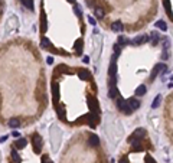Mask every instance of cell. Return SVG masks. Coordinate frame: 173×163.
I'll return each instance as SVG.
<instances>
[{"instance_id": "6da1fadb", "label": "cell", "mask_w": 173, "mask_h": 163, "mask_svg": "<svg viewBox=\"0 0 173 163\" xmlns=\"http://www.w3.org/2000/svg\"><path fill=\"white\" fill-rule=\"evenodd\" d=\"M117 107H118L123 113H126V114H130V113H131V110H130L128 105H127V101H126L124 98H121V97L117 98Z\"/></svg>"}, {"instance_id": "7a4b0ae2", "label": "cell", "mask_w": 173, "mask_h": 163, "mask_svg": "<svg viewBox=\"0 0 173 163\" xmlns=\"http://www.w3.org/2000/svg\"><path fill=\"white\" fill-rule=\"evenodd\" d=\"M32 143H33V151H35V153H41V147H42V137H41L39 134H35V136H33Z\"/></svg>"}, {"instance_id": "3957f363", "label": "cell", "mask_w": 173, "mask_h": 163, "mask_svg": "<svg viewBox=\"0 0 173 163\" xmlns=\"http://www.w3.org/2000/svg\"><path fill=\"white\" fill-rule=\"evenodd\" d=\"M86 100H88V104H90V108H91V111H93V113L100 111V104H98V101H97L94 97H88Z\"/></svg>"}, {"instance_id": "277c9868", "label": "cell", "mask_w": 173, "mask_h": 163, "mask_svg": "<svg viewBox=\"0 0 173 163\" xmlns=\"http://www.w3.org/2000/svg\"><path fill=\"white\" fill-rule=\"evenodd\" d=\"M147 42H149V35H140L134 41H130L131 45H143V43H147Z\"/></svg>"}, {"instance_id": "5b68a950", "label": "cell", "mask_w": 173, "mask_h": 163, "mask_svg": "<svg viewBox=\"0 0 173 163\" xmlns=\"http://www.w3.org/2000/svg\"><path fill=\"white\" fill-rule=\"evenodd\" d=\"M127 105H128V108L131 110V111H134V110H137L139 107H140V101L137 100V98H128L127 100Z\"/></svg>"}, {"instance_id": "8992f818", "label": "cell", "mask_w": 173, "mask_h": 163, "mask_svg": "<svg viewBox=\"0 0 173 163\" xmlns=\"http://www.w3.org/2000/svg\"><path fill=\"white\" fill-rule=\"evenodd\" d=\"M52 95H53V103L58 104V101H59V85H58V82L52 84Z\"/></svg>"}, {"instance_id": "52a82bcc", "label": "cell", "mask_w": 173, "mask_h": 163, "mask_svg": "<svg viewBox=\"0 0 173 163\" xmlns=\"http://www.w3.org/2000/svg\"><path fill=\"white\" fill-rule=\"evenodd\" d=\"M7 29H6V32L7 33H10V32H13L15 29H16V25H18V19L15 18V16H12L10 19H9V22H7Z\"/></svg>"}, {"instance_id": "ba28073f", "label": "cell", "mask_w": 173, "mask_h": 163, "mask_svg": "<svg viewBox=\"0 0 173 163\" xmlns=\"http://www.w3.org/2000/svg\"><path fill=\"white\" fill-rule=\"evenodd\" d=\"M86 121L90 123V126H91V127H94V126H95V123H97V121H100V117H98V114L91 113V114L86 115Z\"/></svg>"}, {"instance_id": "9c48e42d", "label": "cell", "mask_w": 173, "mask_h": 163, "mask_svg": "<svg viewBox=\"0 0 173 163\" xmlns=\"http://www.w3.org/2000/svg\"><path fill=\"white\" fill-rule=\"evenodd\" d=\"M162 71H167V67L164 65V64H157L156 67H154V69H153V74H151V78H154L159 72H162Z\"/></svg>"}, {"instance_id": "30bf717a", "label": "cell", "mask_w": 173, "mask_h": 163, "mask_svg": "<svg viewBox=\"0 0 173 163\" xmlns=\"http://www.w3.org/2000/svg\"><path fill=\"white\" fill-rule=\"evenodd\" d=\"M88 143H90V146L95 147V146L100 144V137H98L97 134H90V136H88Z\"/></svg>"}, {"instance_id": "8fae6325", "label": "cell", "mask_w": 173, "mask_h": 163, "mask_svg": "<svg viewBox=\"0 0 173 163\" xmlns=\"http://www.w3.org/2000/svg\"><path fill=\"white\" fill-rule=\"evenodd\" d=\"M144 136H146V130H144V128H137V130L133 133L131 139H137V140H140V139L144 137Z\"/></svg>"}, {"instance_id": "7c38bea8", "label": "cell", "mask_w": 173, "mask_h": 163, "mask_svg": "<svg viewBox=\"0 0 173 163\" xmlns=\"http://www.w3.org/2000/svg\"><path fill=\"white\" fill-rule=\"evenodd\" d=\"M130 141H131V146H133V150H134V151H141V150H143L140 140H137V139H131Z\"/></svg>"}, {"instance_id": "4fadbf2b", "label": "cell", "mask_w": 173, "mask_h": 163, "mask_svg": "<svg viewBox=\"0 0 173 163\" xmlns=\"http://www.w3.org/2000/svg\"><path fill=\"white\" fill-rule=\"evenodd\" d=\"M19 126H20V120L18 117H13V118L9 120V127L10 128H18Z\"/></svg>"}, {"instance_id": "5bb4252c", "label": "cell", "mask_w": 173, "mask_h": 163, "mask_svg": "<svg viewBox=\"0 0 173 163\" xmlns=\"http://www.w3.org/2000/svg\"><path fill=\"white\" fill-rule=\"evenodd\" d=\"M108 97H110V98H117V97H118V90H117V87H108Z\"/></svg>"}, {"instance_id": "9a60e30c", "label": "cell", "mask_w": 173, "mask_h": 163, "mask_svg": "<svg viewBox=\"0 0 173 163\" xmlns=\"http://www.w3.org/2000/svg\"><path fill=\"white\" fill-rule=\"evenodd\" d=\"M111 29H113L114 32H123L124 26H123V23H121V22H114V23L111 25Z\"/></svg>"}, {"instance_id": "2e32d148", "label": "cell", "mask_w": 173, "mask_h": 163, "mask_svg": "<svg viewBox=\"0 0 173 163\" xmlns=\"http://www.w3.org/2000/svg\"><path fill=\"white\" fill-rule=\"evenodd\" d=\"M52 45H51V42H49V39L46 38V36H43L42 39H41V48H43V49H49Z\"/></svg>"}, {"instance_id": "e0dca14e", "label": "cell", "mask_w": 173, "mask_h": 163, "mask_svg": "<svg viewBox=\"0 0 173 163\" xmlns=\"http://www.w3.org/2000/svg\"><path fill=\"white\" fill-rule=\"evenodd\" d=\"M82 45H84L82 39H78V41L75 42V52H76V55H81V54H82Z\"/></svg>"}, {"instance_id": "ac0fdd59", "label": "cell", "mask_w": 173, "mask_h": 163, "mask_svg": "<svg viewBox=\"0 0 173 163\" xmlns=\"http://www.w3.org/2000/svg\"><path fill=\"white\" fill-rule=\"evenodd\" d=\"M108 75L110 77H116L117 75V64L116 62H111V65L108 68Z\"/></svg>"}, {"instance_id": "d6986e66", "label": "cell", "mask_w": 173, "mask_h": 163, "mask_svg": "<svg viewBox=\"0 0 173 163\" xmlns=\"http://www.w3.org/2000/svg\"><path fill=\"white\" fill-rule=\"evenodd\" d=\"M146 91H147L146 85H144V84H141V85H139V87L136 88V95L141 97V95H144V94H146Z\"/></svg>"}, {"instance_id": "ffe728a7", "label": "cell", "mask_w": 173, "mask_h": 163, "mask_svg": "<svg viewBox=\"0 0 173 163\" xmlns=\"http://www.w3.org/2000/svg\"><path fill=\"white\" fill-rule=\"evenodd\" d=\"M41 29H42V32H46V29H48V25H46V16H45V13H42V15H41Z\"/></svg>"}, {"instance_id": "44dd1931", "label": "cell", "mask_w": 173, "mask_h": 163, "mask_svg": "<svg viewBox=\"0 0 173 163\" xmlns=\"http://www.w3.org/2000/svg\"><path fill=\"white\" fill-rule=\"evenodd\" d=\"M149 41H151V43H153V45H156V43L160 41V35H159L157 32H153V33L149 36Z\"/></svg>"}, {"instance_id": "7402d4cb", "label": "cell", "mask_w": 173, "mask_h": 163, "mask_svg": "<svg viewBox=\"0 0 173 163\" xmlns=\"http://www.w3.org/2000/svg\"><path fill=\"white\" fill-rule=\"evenodd\" d=\"M156 28H159L160 31H163V32H166L167 31V25H166V22L164 20H157L156 22Z\"/></svg>"}, {"instance_id": "603a6c76", "label": "cell", "mask_w": 173, "mask_h": 163, "mask_svg": "<svg viewBox=\"0 0 173 163\" xmlns=\"http://www.w3.org/2000/svg\"><path fill=\"white\" fill-rule=\"evenodd\" d=\"M26 139H19V140H16V143H15V147L16 149H23L25 146H26Z\"/></svg>"}, {"instance_id": "cb8c5ba5", "label": "cell", "mask_w": 173, "mask_h": 163, "mask_svg": "<svg viewBox=\"0 0 173 163\" xmlns=\"http://www.w3.org/2000/svg\"><path fill=\"white\" fill-rule=\"evenodd\" d=\"M10 154H12V159H13V162H15V163H20V162H22V157L19 156V153H18L15 149L12 150V153H10Z\"/></svg>"}, {"instance_id": "d4e9b609", "label": "cell", "mask_w": 173, "mask_h": 163, "mask_svg": "<svg viewBox=\"0 0 173 163\" xmlns=\"http://www.w3.org/2000/svg\"><path fill=\"white\" fill-rule=\"evenodd\" d=\"M78 77H79L81 79H90V72L85 71V69H81V71L78 72Z\"/></svg>"}, {"instance_id": "484cf974", "label": "cell", "mask_w": 173, "mask_h": 163, "mask_svg": "<svg viewBox=\"0 0 173 163\" xmlns=\"http://www.w3.org/2000/svg\"><path fill=\"white\" fill-rule=\"evenodd\" d=\"M20 2H22L29 10H33V9H35V6H33V0H20Z\"/></svg>"}, {"instance_id": "4316f807", "label": "cell", "mask_w": 173, "mask_h": 163, "mask_svg": "<svg viewBox=\"0 0 173 163\" xmlns=\"http://www.w3.org/2000/svg\"><path fill=\"white\" fill-rule=\"evenodd\" d=\"M95 16H97L98 19H103V18L105 16V12H104L101 7H97V9H95Z\"/></svg>"}, {"instance_id": "83f0119b", "label": "cell", "mask_w": 173, "mask_h": 163, "mask_svg": "<svg viewBox=\"0 0 173 163\" xmlns=\"http://www.w3.org/2000/svg\"><path fill=\"white\" fill-rule=\"evenodd\" d=\"M128 43H130V41L126 36H118V45L123 46V45H128Z\"/></svg>"}, {"instance_id": "f1b7e54d", "label": "cell", "mask_w": 173, "mask_h": 163, "mask_svg": "<svg viewBox=\"0 0 173 163\" xmlns=\"http://www.w3.org/2000/svg\"><path fill=\"white\" fill-rule=\"evenodd\" d=\"M160 101H162V97H160V95H157V97L153 100V104H151V107H153V108L159 107V105H160Z\"/></svg>"}, {"instance_id": "f546056e", "label": "cell", "mask_w": 173, "mask_h": 163, "mask_svg": "<svg viewBox=\"0 0 173 163\" xmlns=\"http://www.w3.org/2000/svg\"><path fill=\"white\" fill-rule=\"evenodd\" d=\"M74 12L76 13V16H78V18H81V16H82V10H81V7H79L76 3H75V6H74Z\"/></svg>"}, {"instance_id": "4dcf8cb0", "label": "cell", "mask_w": 173, "mask_h": 163, "mask_svg": "<svg viewBox=\"0 0 173 163\" xmlns=\"http://www.w3.org/2000/svg\"><path fill=\"white\" fill-rule=\"evenodd\" d=\"M56 111H58V115H59V118H65V111L62 110V107L61 105H58V108H56Z\"/></svg>"}, {"instance_id": "1f68e13d", "label": "cell", "mask_w": 173, "mask_h": 163, "mask_svg": "<svg viewBox=\"0 0 173 163\" xmlns=\"http://www.w3.org/2000/svg\"><path fill=\"white\" fill-rule=\"evenodd\" d=\"M114 51H116V54H114V55H117V56L121 54V48H120V45H118V43H116V45H114Z\"/></svg>"}, {"instance_id": "d6a6232c", "label": "cell", "mask_w": 173, "mask_h": 163, "mask_svg": "<svg viewBox=\"0 0 173 163\" xmlns=\"http://www.w3.org/2000/svg\"><path fill=\"white\" fill-rule=\"evenodd\" d=\"M146 163H154V160L150 154H146Z\"/></svg>"}, {"instance_id": "836d02e7", "label": "cell", "mask_w": 173, "mask_h": 163, "mask_svg": "<svg viewBox=\"0 0 173 163\" xmlns=\"http://www.w3.org/2000/svg\"><path fill=\"white\" fill-rule=\"evenodd\" d=\"M42 163H52V162L49 160L48 156H42Z\"/></svg>"}, {"instance_id": "e575fe53", "label": "cell", "mask_w": 173, "mask_h": 163, "mask_svg": "<svg viewBox=\"0 0 173 163\" xmlns=\"http://www.w3.org/2000/svg\"><path fill=\"white\" fill-rule=\"evenodd\" d=\"M46 62H48L49 65H52V64H53V58H52V56H48V58H46Z\"/></svg>"}, {"instance_id": "d590c367", "label": "cell", "mask_w": 173, "mask_h": 163, "mask_svg": "<svg viewBox=\"0 0 173 163\" xmlns=\"http://www.w3.org/2000/svg\"><path fill=\"white\" fill-rule=\"evenodd\" d=\"M88 20H90V23H91V25H95V20H94L91 16H88Z\"/></svg>"}, {"instance_id": "8d00e7d4", "label": "cell", "mask_w": 173, "mask_h": 163, "mask_svg": "<svg viewBox=\"0 0 173 163\" xmlns=\"http://www.w3.org/2000/svg\"><path fill=\"white\" fill-rule=\"evenodd\" d=\"M7 140V136H3V137H0V143H3V141H6Z\"/></svg>"}, {"instance_id": "74e56055", "label": "cell", "mask_w": 173, "mask_h": 163, "mask_svg": "<svg viewBox=\"0 0 173 163\" xmlns=\"http://www.w3.org/2000/svg\"><path fill=\"white\" fill-rule=\"evenodd\" d=\"M82 61H84L85 64H88V62H90V58H88V56H84V59H82Z\"/></svg>"}, {"instance_id": "f35d334b", "label": "cell", "mask_w": 173, "mask_h": 163, "mask_svg": "<svg viewBox=\"0 0 173 163\" xmlns=\"http://www.w3.org/2000/svg\"><path fill=\"white\" fill-rule=\"evenodd\" d=\"M120 163H128V160H127V159H126V157H123V159H121V160H120Z\"/></svg>"}, {"instance_id": "ab89813d", "label": "cell", "mask_w": 173, "mask_h": 163, "mask_svg": "<svg viewBox=\"0 0 173 163\" xmlns=\"http://www.w3.org/2000/svg\"><path fill=\"white\" fill-rule=\"evenodd\" d=\"M12 134H13V136H15V137H19V131H16V130H15V131H13V133H12Z\"/></svg>"}, {"instance_id": "60d3db41", "label": "cell", "mask_w": 173, "mask_h": 163, "mask_svg": "<svg viewBox=\"0 0 173 163\" xmlns=\"http://www.w3.org/2000/svg\"><path fill=\"white\" fill-rule=\"evenodd\" d=\"M68 2H69V3H72V5H75V2H76V0H68Z\"/></svg>"}, {"instance_id": "b9f144b4", "label": "cell", "mask_w": 173, "mask_h": 163, "mask_svg": "<svg viewBox=\"0 0 173 163\" xmlns=\"http://www.w3.org/2000/svg\"><path fill=\"white\" fill-rule=\"evenodd\" d=\"M0 3H2V0H0Z\"/></svg>"}]
</instances>
